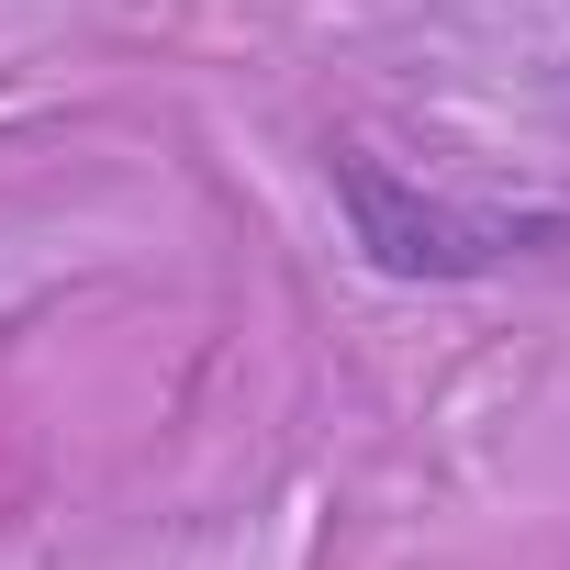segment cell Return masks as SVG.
Masks as SVG:
<instances>
[{
  "mask_svg": "<svg viewBox=\"0 0 570 570\" xmlns=\"http://www.w3.org/2000/svg\"><path fill=\"white\" fill-rule=\"evenodd\" d=\"M336 202H347V235L381 279H425V292H448V279H492L514 257H548L570 246V213H492V202H448V190H414L392 179L370 146H336L325 157Z\"/></svg>",
  "mask_w": 570,
  "mask_h": 570,
  "instance_id": "6da1fadb",
  "label": "cell"
}]
</instances>
